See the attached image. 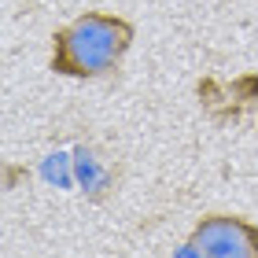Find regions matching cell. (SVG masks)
Here are the masks:
<instances>
[{
  "label": "cell",
  "mask_w": 258,
  "mask_h": 258,
  "mask_svg": "<svg viewBox=\"0 0 258 258\" xmlns=\"http://www.w3.org/2000/svg\"><path fill=\"white\" fill-rule=\"evenodd\" d=\"M192 258H258V225L236 214H207L188 236Z\"/></svg>",
  "instance_id": "obj_2"
},
{
  "label": "cell",
  "mask_w": 258,
  "mask_h": 258,
  "mask_svg": "<svg viewBox=\"0 0 258 258\" xmlns=\"http://www.w3.org/2000/svg\"><path fill=\"white\" fill-rule=\"evenodd\" d=\"M133 22L114 11H85L52 33L48 67L59 78H100L114 70L133 48Z\"/></svg>",
  "instance_id": "obj_1"
},
{
  "label": "cell",
  "mask_w": 258,
  "mask_h": 258,
  "mask_svg": "<svg viewBox=\"0 0 258 258\" xmlns=\"http://www.w3.org/2000/svg\"><path fill=\"white\" fill-rule=\"evenodd\" d=\"M196 92H199V103H203V111L210 118L229 125V122H240L251 107H258V74L247 70V74H240L232 81L203 78L196 85Z\"/></svg>",
  "instance_id": "obj_3"
}]
</instances>
